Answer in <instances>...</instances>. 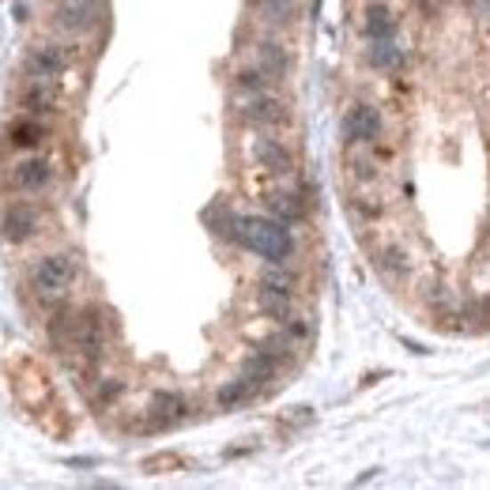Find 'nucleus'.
Instances as JSON below:
<instances>
[{
  "mask_svg": "<svg viewBox=\"0 0 490 490\" xmlns=\"http://www.w3.org/2000/svg\"><path fill=\"white\" fill-rule=\"evenodd\" d=\"M370 65L382 68V72H392L404 65V50L397 45V38H382V42H370Z\"/></svg>",
  "mask_w": 490,
  "mask_h": 490,
  "instance_id": "nucleus-17",
  "label": "nucleus"
},
{
  "mask_svg": "<svg viewBox=\"0 0 490 490\" xmlns=\"http://www.w3.org/2000/svg\"><path fill=\"white\" fill-rule=\"evenodd\" d=\"M407 253L400 249V245H382L377 249V272H382L385 279H392V283H400L404 276H407Z\"/></svg>",
  "mask_w": 490,
  "mask_h": 490,
  "instance_id": "nucleus-14",
  "label": "nucleus"
},
{
  "mask_svg": "<svg viewBox=\"0 0 490 490\" xmlns=\"http://www.w3.org/2000/svg\"><path fill=\"white\" fill-rule=\"evenodd\" d=\"M102 0H60V4L53 8V20L60 30H68V35H87V30H94L102 23Z\"/></svg>",
  "mask_w": 490,
  "mask_h": 490,
  "instance_id": "nucleus-5",
  "label": "nucleus"
},
{
  "mask_svg": "<svg viewBox=\"0 0 490 490\" xmlns=\"http://www.w3.org/2000/svg\"><path fill=\"white\" fill-rule=\"evenodd\" d=\"M257 57H261V68L268 76H283V68H287V57H283V50H279V45H272V42H264Z\"/></svg>",
  "mask_w": 490,
  "mask_h": 490,
  "instance_id": "nucleus-20",
  "label": "nucleus"
},
{
  "mask_svg": "<svg viewBox=\"0 0 490 490\" xmlns=\"http://www.w3.org/2000/svg\"><path fill=\"white\" fill-rule=\"evenodd\" d=\"M366 38L370 42H382V38H397V20L385 4H370L366 8Z\"/></svg>",
  "mask_w": 490,
  "mask_h": 490,
  "instance_id": "nucleus-15",
  "label": "nucleus"
},
{
  "mask_svg": "<svg viewBox=\"0 0 490 490\" xmlns=\"http://www.w3.org/2000/svg\"><path fill=\"white\" fill-rule=\"evenodd\" d=\"M268 80H272V76H268L261 65H257V68H242V72H238V87L249 91V94H264V91H268Z\"/></svg>",
  "mask_w": 490,
  "mask_h": 490,
  "instance_id": "nucleus-21",
  "label": "nucleus"
},
{
  "mask_svg": "<svg viewBox=\"0 0 490 490\" xmlns=\"http://www.w3.org/2000/svg\"><path fill=\"white\" fill-rule=\"evenodd\" d=\"M76 283H80V261L72 253H50V257H38L35 268H30V287H35L38 298H65Z\"/></svg>",
  "mask_w": 490,
  "mask_h": 490,
  "instance_id": "nucleus-2",
  "label": "nucleus"
},
{
  "mask_svg": "<svg viewBox=\"0 0 490 490\" xmlns=\"http://www.w3.org/2000/svg\"><path fill=\"white\" fill-rule=\"evenodd\" d=\"M42 230V215L35 204H12V208H4V215H0V234H4V242L12 245H23L30 242L35 234Z\"/></svg>",
  "mask_w": 490,
  "mask_h": 490,
  "instance_id": "nucleus-6",
  "label": "nucleus"
},
{
  "mask_svg": "<svg viewBox=\"0 0 490 490\" xmlns=\"http://www.w3.org/2000/svg\"><path fill=\"white\" fill-rule=\"evenodd\" d=\"M189 415V400L181 392H159L151 400V426L155 430H166V426H178Z\"/></svg>",
  "mask_w": 490,
  "mask_h": 490,
  "instance_id": "nucleus-10",
  "label": "nucleus"
},
{
  "mask_svg": "<svg viewBox=\"0 0 490 490\" xmlns=\"http://www.w3.org/2000/svg\"><path fill=\"white\" fill-rule=\"evenodd\" d=\"M287 358H279L276 351H268V347L261 343V351H253L249 358H245V366H242V382H249L253 389H264L268 382H276V374H279V366Z\"/></svg>",
  "mask_w": 490,
  "mask_h": 490,
  "instance_id": "nucleus-9",
  "label": "nucleus"
},
{
  "mask_svg": "<svg viewBox=\"0 0 490 490\" xmlns=\"http://www.w3.org/2000/svg\"><path fill=\"white\" fill-rule=\"evenodd\" d=\"M382 133H385L382 109L370 106V102H355L343 114V140H347V144H377Z\"/></svg>",
  "mask_w": 490,
  "mask_h": 490,
  "instance_id": "nucleus-4",
  "label": "nucleus"
},
{
  "mask_svg": "<svg viewBox=\"0 0 490 490\" xmlns=\"http://www.w3.org/2000/svg\"><path fill=\"white\" fill-rule=\"evenodd\" d=\"M68 50L65 45H35V50L27 53L23 60V72L30 76V80H60L68 68Z\"/></svg>",
  "mask_w": 490,
  "mask_h": 490,
  "instance_id": "nucleus-7",
  "label": "nucleus"
},
{
  "mask_svg": "<svg viewBox=\"0 0 490 490\" xmlns=\"http://www.w3.org/2000/svg\"><path fill=\"white\" fill-rule=\"evenodd\" d=\"M249 400H257V389H253L249 382H227L223 389L215 392V404H219V411H238V407H245Z\"/></svg>",
  "mask_w": 490,
  "mask_h": 490,
  "instance_id": "nucleus-13",
  "label": "nucleus"
},
{
  "mask_svg": "<svg viewBox=\"0 0 490 490\" xmlns=\"http://www.w3.org/2000/svg\"><path fill=\"white\" fill-rule=\"evenodd\" d=\"M257 159L264 170H272V173H291V151L279 144V140H261L257 144Z\"/></svg>",
  "mask_w": 490,
  "mask_h": 490,
  "instance_id": "nucleus-16",
  "label": "nucleus"
},
{
  "mask_svg": "<svg viewBox=\"0 0 490 490\" xmlns=\"http://www.w3.org/2000/svg\"><path fill=\"white\" fill-rule=\"evenodd\" d=\"M53 163L45 159V155H30V159L15 163L12 166V185L20 189V193H42V189L53 185Z\"/></svg>",
  "mask_w": 490,
  "mask_h": 490,
  "instance_id": "nucleus-8",
  "label": "nucleus"
},
{
  "mask_svg": "<svg viewBox=\"0 0 490 490\" xmlns=\"http://www.w3.org/2000/svg\"><path fill=\"white\" fill-rule=\"evenodd\" d=\"M72 347L80 351L87 366H94L106 355V321L99 306H87L84 313H76V328H72Z\"/></svg>",
  "mask_w": 490,
  "mask_h": 490,
  "instance_id": "nucleus-3",
  "label": "nucleus"
},
{
  "mask_svg": "<svg viewBox=\"0 0 490 490\" xmlns=\"http://www.w3.org/2000/svg\"><path fill=\"white\" fill-rule=\"evenodd\" d=\"M272 215L279 219V223H287V227H294L298 219L306 215V208H302V200H298L294 193H287V197H276L272 200Z\"/></svg>",
  "mask_w": 490,
  "mask_h": 490,
  "instance_id": "nucleus-19",
  "label": "nucleus"
},
{
  "mask_svg": "<svg viewBox=\"0 0 490 490\" xmlns=\"http://www.w3.org/2000/svg\"><path fill=\"white\" fill-rule=\"evenodd\" d=\"M42 140H45V125L42 121H15L12 125V148H38L42 144Z\"/></svg>",
  "mask_w": 490,
  "mask_h": 490,
  "instance_id": "nucleus-18",
  "label": "nucleus"
},
{
  "mask_svg": "<svg viewBox=\"0 0 490 490\" xmlns=\"http://www.w3.org/2000/svg\"><path fill=\"white\" fill-rule=\"evenodd\" d=\"M468 317L479 321V328H490V302H486V298H476V302L468 306Z\"/></svg>",
  "mask_w": 490,
  "mask_h": 490,
  "instance_id": "nucleus-22",
  "label": "nucleus"
},
{
  "mask_svg": "<svg viewBox=\"0 0 490 490\" xmlns=\"http://www.w3.org/2000/svg\"><path fill=\"white\" fill-rule=\"evenodd\" d=\"M227 238L234 245H242L245 253H253V257H261L264 264L287 268L294 257V234L276 215H230Z\"/></svg>",
  "mask_w": 490,
  "mask_h": 490,
  "instance_id": "nucleus-1",
  "label": "nucleus"
},
{
  "mask_svg": "<svg viewBox=\"0 0 490 490\" xmlns=\"http://www.w3.org/2000/svg\"><path fill=\"white\" fill-rule=\"evenodd\" d=\"M23 106L30 114H45L57 106V80H30L23 91Z\"/></svg>",
  "mask_w": 490,
  "mask_h": 490,
  "instance_id": "nucleus-12",
  "label": "nucleus"
},
{
  "mask_svg": "<svg viewBox=\"0 0 490 490\" xmlns=\"http://www.w3.org/2000/svg\"><path fill=\"white\" fill-rule=\"evenodd\" d=\"M121 397V382H106L102 389H99V400L102 404H109V400H117Z\"/></svg>",
  "mask_w": 490,
  "mask_h": 490,
  "instance_id": "nucleus-23",
  "label": "nucleus"
},
{
  "mask_svg": "<svg viewBox=\"0 0 490 490\" xmlns=\"http://www.w3.org/2000/svg\"><path fill=\"white\" fill-rule=\"evenodd\" d=\"M242 117L249 121V125H283L287 121V109H283V102L276 99V94H253L249 99V106L242 109Z\"/></svg>",
  "mask_w": 490,
  "mask_h": 490,
  "instance_id": "nucleus-11",
  "label": "nucleus"
}]
</instances>
